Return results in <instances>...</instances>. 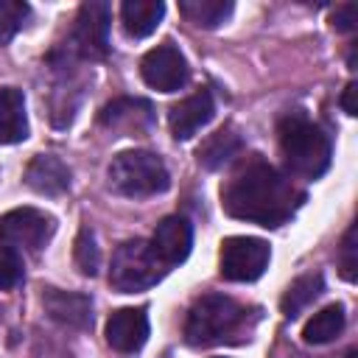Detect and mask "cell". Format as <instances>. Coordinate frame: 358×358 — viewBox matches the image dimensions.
<instances>
[{
  "label": "cell",
  "mask_w": 358,
  "mask_h": 358,
  "mask_svg": "<svg viewBox=\"0 0 358 358\" xmlns=\"http://www.w3.org/2000/svg\"><path fill=\"white\" fill-rule=\"evenodd\" d=\"M330 22H333V28H336V31H341V34L352 31V28H355V22H358V6H355V3L336 6V11L330 14Z\"/></svg>",
  "instance_id": "26"
},
{
  "label": "cell",
  "mask_w": 358,
  "mask_h": 358,
  "mask_svg": "<svg viewBox=\"0 0 358 358\" xmlns=\"http://www.w3.org/2000/svg\"><path fill=\"white\" fill-rule=\"evenodd\" d=\"M165 274V263L157 257L154 246L143 238L126 241L115 249L112 255V268H109V285L120 294H134L157 285Z\"/></svg>",
  "instance_id": "5"
},
{
  "label": "cell",
  "mask_w": 358,
  "mask_h": 358,
  "mask_svg": "<svg viewBox=\"0 0 358 358\" xmlns=\"http://www.w3.org/2000/svg\"><path fill=\"white\" fill-rule=\"evenodd\" d=\"M271 260V249L260 238L235 235L221 243V277L232 282H252L257 280Z\"/></svg>",
  "instance_id": "6"
},
{
  "label": "cell",
  "mask_w": 358,
  "mask_h": 358,
  "mask_svg": "<svg viewBox=\"0 0 358 358\" xmlns=\"http://www.w3.org/2000/svg\"><path fill=\"white\" fill-rule=\"evenodd\" d=\"M213 115H215V103H213L210 90H199V92H193V95H187L171 106L168 126H171L176 140H187L199 129H204L213 120Z\"/></svg>",
  "instance_id": "10"
},
{
  "label": "cell",
  "mask_w": 358,
  "mask_h": 358,
  "mask_svg": "<svg viewBox=\"0 0 358 358\" xmlns=\"http://www.w3.org/2000/svg\"><path fill=\"white\" fill-rule=\"evenodd\" d=\"M355 92H358V87H355V84H347V87H344V92H341V109H344L347 115H358Z\"/></svg>",
  "instance_id": "27"
},
{
  "label": "cell",
  "mask_w": 358,
  "mask_h": 358,
  "mask_svg": "<svg viewBox=\"0 0 358 358\" xmlns=\"http://www.w3.org/2000/svg\"><path fill=\"white\" fill-rule=\"evenodd\" d=\"M243 322H246V310L235 299L224 294H207L187 310L185 338L193 347H210L238 333Z\"/></svg>",
  "instance_id": "4"
},
{
  "label": "cell",
  "mask_w": 358,
  "mask_h": 358,
  "mask_svg": "<svg viewBox=\"0 0 358 358\" xmlns=\"http://www.w3.org/2000/svg\"><path fill=\"white\" fill-rule=\"evenodd\" d=\"M31 8L28 3H20V0H0V45L11 42L14 34L22 28V22L28 20Z\"/></svg>",
  "instance_id": "22"
},
{
  "label": "cell",
  "mask_w": 358,
  "mask_h": 358,
  "mask_svg": "<svg viewBox=\"0 0 358 358\" xmlns=\"http://www.w3.org/2000/svg\"><path fill=\"white\" fill-rule=\"evenodd\" d=\"M53 235V218L34 207H17L0 215V243L8 249L39 252Z\"/></svg>",
  "instance_id": "7"
},
{
  "label": "cell",
  "mask_w": 358,
  "mask_h": 358,
  "mask_svg": "<svg viewBox=\"0 0 358 358\" xmlns=\"http://www.w3.org/2000/svg\"><path fill=\"white\" fill-rule=\"evenodd\" d=\"M341 274H344V280H355V268H358V260H355V227H350L347 229V238H344V243H341Z\"/></svg>",
  "instance_id": "25"
},
{
  "label": "cell",
  "mask_w": 358,
  "mask_h": 358,
  "mask_svg": "<svg viewBox=\"0 0 358 358\" xmlns=\"http://www.w3.org/2000/svg\"><path fill=\"white\" fill-rule=\"evenodd\" d=\"M280 151L296 176L319 179L330 168V137L305 115H288L280 123Z\"/></svg>",
  "instance_id": "2"
},
{
  "label": "cell",
  "mask_w": 358,
  "mask_h": 358,
  "mask_svg": "<svg viewBox=\"0 0 358 358\" xmlns=\"http://www.w3.org/2000/svg\"><path fill=\"white\" fill-rule=\"evenodd\" d=\"M324 291V277L316 271V274H302V277H296L288 288H285V294H282V299H280V308H282V313L285 316H296L302 308H308L319 294Z\"/></svg>",
  "instance_id": "18"
},
{
  "label": "cell",
  "mask_w": 358,
  "mask_h": 358,
  "mask_svg": "<svg viewBox=\"0 0 358 358\" xmlns=\"http://www.w3.org/2000/svg\"><path fill=\"white\" fill-rule=\"evenodd\" d=\"M25 182L31 190L42 196H59L70 187V168L56 154H39L31 159L25 171Z\"/></svg>",
  "instance_id": "13"
},
{
  "label": "cell",
  "mask_w": 358,
  "mask_h": 358,
  "mask_svg": "<svg viewBox=\"0 0 358 358\" xmlns=\"http://www.w3.org/2000/svg\"><path fill=\"white\" fill-rule=\"evenodd\" d=\"M106 179H109V187L115 193L129 196V199L157 196V193L168 190V185H171V176H168L165 162L157 154L140 151V148L120 151L109 162Z\"/></svg>",
  "instance_id": "3"
},
{
  "label": "cell",
  "mask_w": 358,
  "mask_h": 358,
  "mask_svg": "<svg viewBox=\"0 0 358 358\" xmlns=\"http://www.w3.org/2000/svg\"><path fill=\"white\" fill-rule=\"evenodd\" d=\"M305 193L263 157H246L221 187V204L232 218L260 227L285 224Z\"/></svg>",
  "instance_id": "1"
},
{
  "label": "cell",
  "mask_w": 358,
  "mask_h": 358,
  "mask_svg": "<svg viewBox=\"0 0 358 358\" xmlns=\"http://www.w3.org/2000/svg\"><path fill=\"white\" fill-rule=\"evenodd\" d=\"M157 257L165 263V266H176L182 263L187 255H190V246H193V227L187 218L182 215H168L157 224L154 229V241H151Z\"/></svg>",
  "instance_id": "11"
},
{
  "label": "cell",
  "mask_w": 358,
  "mask_h": 358,
  "mask_svg": "<svg viewBox=\"0 0 358 358\" xmlns=\"http://www.w3.org/2000/svg\"><path fill=\"white\" fill-rule=\"evenodd\" d=\"M140 73H143V81L151 90H159V92H176V90H182L187 84V76H190L185 56L171 42L157 45L154 50H148L143 56Z\"/></svg>",
  "instance_id": "9"
},
{
  "label": "cell",
  "mask_w": 358,
  "mask_h": 358,
  "mask_svg": "<svg viewBox=\"0 0 358 358\" xmlns=\"http://www.w3.org/2000/svg\"><path fill=\"white\" fill-rule=\"evenodd\" d=\"M76 263H78L81 274H90V277L98 274V268H101V249L95 243L92 229H87V227L76 238Z\"/></svg>",
  "instance_id": "23"
},
{
  "label": "cell",
  "mask_w": 358,
  "mask_h": 358,
  "mask_svg": "<svg viewBox=\"0 0 358 358\" xmlns=\"http://www.w3.org/2000/svg\"><path fill=\"white\" fill-rule=\"evenodd\" d=\"M344 308L341 305H327L319 313H313L308 319V324L302 327V338L305 344H327L333 341L341 330H344Z\"/></svg>",
  "instance_id": "17"
},
{
  "label": "cell",
  "mask_w": 358,
  "mask_h": 358,
  "mask_svg": "<svg viewBox=\"0 0 358 358\" xmlns=\"http://www.w3.org/2000/svg\"><path fill=\"white\" fill-rule=\"evenodd\" d=\"M109 20L112 8L109 3L90 0L78 8L76 28H73V45L84 59H103L109 50Z\"/></svg>",
  "instance_id": "8"
},
{
  "label": "cell",
  "mask_w": 358,
  "mask_h": 358,
  "mask_svg": "<svg viewBox=\"0 0 358 358\" xmlns=\"http://www.w3.org/2000/svg\"><path fill=\"white\" fill-rule=\"evenodd\" d=\"M238 148H241V140L232 131L221 129V131L210 134V140L199 148V162L207 165V168H218V165L229 162L238 154Z\"/></svg>",
  "instance_id": "21"
},
{
  "label": "cell",
  "mask_w": 358,
  "mask_h": 358,
  "mask_svg": "<svg viewBox=\"0 0 358 358\" xmlns=\"http://www.w3.org/2000/svg\"><path fill=\"white\" fill-rule=\"evenodd\" d=\"M45 310L50 313V319L67 324V327H87L92 322V305L84 294H73V291H59L50 288L45 294Z\"/></svg>",
  "instance_id": "14"
},
{
  "label": "cell",
  "mask_w": 358,
  "mask_h": 358,
  "mask_svg": "<svg viewBox=\"0 0 358 358\" xmlns=\"http://www.w3.org/2000/svg\"><path fill=\"white\" fill-rule=\"evenodd\" d=\"M162 14H165V3H159V0H126L120 6L123 31L134 39L154 34L157 25L162 22Z\"/></svg>",
  "instance_id": "16"
},
{
  "label": "cell",
  "mask_w": 358,
  "mask_h": 358,
  "mask_svg": "<svg viewBox=\"0 0 358 358\" xmlns=\"http://www.w3.org/2000/svg\"><path fill=\"white\" fill-rule=\"evenodd\" d=\"M28 137L25 95L17 87H0V143H22Z\"/></svg>",
  "instance_id": "15"
},
{
  "label": "cell",
  "mask_w": 358,
  "mask_h": 358,
  "mask_svg": "<svg viewBox=\"0 0 358 358\" xmlns=\"http://www.w3.org/2000/svg\"><path fill=\"white\" fill-rule=\"evenodd\" d=\"M148 120H151V106L137 98H117V101L106 103L101 112V123H106V126H123V123L140 126Z\"/></svg>",
  "instance_id": "20"
},
{
  "label": "cell",
  "mask_w": 358,
  "mask_h": 358,
  "mask_svg": "<svg viewBox=\"0 0 358 358\" xmlns=\"http://www.w3.org/2000/svg\"><path fill=\"white\" fill-rule=\"evenodd\" d=\"M148 338V316L143 308H120L106 322V341L117 352H134Z\"/></svg>",
  "instance_id": "12"
},
{
  "label": "cell",
  "mask_w": 358,
  "mask_h": 358,
  "mask_svg": "<svg viewBox=\"0 0 358 358\" xmlns=\"http://www.w3.org/2000/svg\"><path fill=\"white\" fill-rule=\"evenodd\" d=\"M179 11L196 28H218L232 14V3L229 0H182Z\"/></svg>",
  "instance_id": "19"
},
{
  "label": "cell",
  "mask_w": 358,
  "mask_h": 358,
  "mask_svg": "<svg viewBox=\"0 0 358 358\" xmlns=\"http://www.w3.org/2000/svg\"><path fill=\"white\" fill-rule=\"evenodd\" d=\"M22 280V260L14 249L0 246V291L14 288Z\"/></svg>",
  "instance_id": "24"
}]
</instances>
